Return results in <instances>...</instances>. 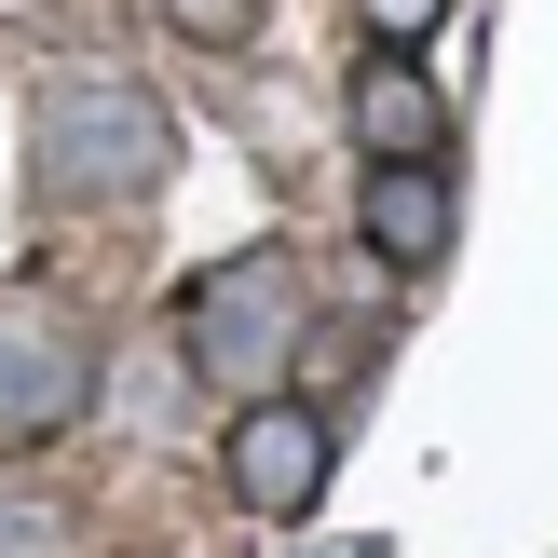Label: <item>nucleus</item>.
Returning a JSON list of instances; mask_svg holds the SVG:
<instances>
[{"label":"nucleus","mask_w":558,"mask_h":558,"mask_svg":"<svg viewBox=\"0 0 558 558\" xmlns=\"http://www.w3.org/2000/svg\"><path fill=\"white\" fill-rule=\"evenodd\" d=\"M178 178V109L136 69H54L27 96V191L54 218H123Z\"/></svg>","instance_id":"1"},{"label":"nucleus","mask_w":558,"mask_h":558,"mask_svg":"<svg viewBox=\"0 0 558 558\" xmlns=\"http://www.w3.org/2000/svg\"><path fill=\"white\" fill-rule=\"evenodd\" d=\"M300 341H314V272L287 259V245H245V259L191 272L178 300V368L205 381V396H272V381L300 368Z\"/></svg>","instance_id":"2"},{"label":"nucleus","mask_w":558,"mask_h":558,"mask_svg":"<svg viewBox=\"0 0 558 558\" xmlns=\"http://www.w3.org/2000/svg\"><path fill=\"white\" fill-rule=\"evenodd\" d=\"M96 396H109V354H96V327H82L69 300L14 287V300H0V450L82 436V423H96Z\"/></svg>","instance_id":"3"},{"label":"nucleus","mask_w":558,"mask_h":558,"mask_svg":"<svg viewBox=\"0 0 558 558\" xmlns=\"http://www.w3.org/2000/svg\"><path fill=\"white\" fill-rule=\"evenodd\" d=\"M218 477H232V505H245V518H272V532H287V518H314V505H327V477H341V423H327L314 396H287V381H272V396H245V409H232V436H218Z\"/></svg>","instance_id":"4"},{"label":"nucleus","mask_w":558,"mask_h":558,"mask_svg":"<svg viewBox=\"0 0 558 558\" xmlns=\"http://www.w3.org/2000/svg\"><path fill=\"white\" fill-rule=\"evenodd\" d=\"M354 232H368L381 272H436L463 232V191H450V150L436 163H368V191H354Z\"/></svg>","instance_id":"5"},{"label":"nucleus","mask_w":558,"mask_h":558,"mask_svg":"<svg viewBox=\"0 0 558 558\" xmlns=\"http://www.w3.org/2000/svg\"><path fill=\"white\" fill-rule=\"evenodd\" d=\"M354 136H368V163H436L450 150V96H436V69L409 41H381L354 69Z\"/></svg>","instance_id":"6"},{"label":"nucleus","mask_w":558,"mask_h":558,"mask_svg":"<svg viewBox=\"0 0 558 558\" xmlns=\"http://www.w3.org/2000/svg\"><path fill=\"white\" fill-rule=\"evenodd\" d=\"M0 558H69V518L41 490H0Z\"/></svg>","instance_id":"7"},{"label":"nucleus","mask_w":558,"mask_h":558,"mask_svg":"<svg viewBox=\"0 0 558 558\" xmlns=\"http://www.w3.org/2000/svg\"><path fill=\"white\" fill-rule=\"evenodd\" d=\"M163 14H178L191 41H245V27H259V0H163Z\"/></svg>","instance_id":"8"},{"label":"nucleus","mask_w":558,"mask_h":558,"mask_svg":"<svg viewBox=\"0 0 558 558\" xmlns=\"http://www.w3.org/2000/svg\"><path fill=\"white\" fill-rule=\"evenodd\" d=\"M354 14H368V41H423V27L450 14V0H354Z\"/></svg>","instance_id":"9"}]
</instances>
